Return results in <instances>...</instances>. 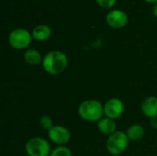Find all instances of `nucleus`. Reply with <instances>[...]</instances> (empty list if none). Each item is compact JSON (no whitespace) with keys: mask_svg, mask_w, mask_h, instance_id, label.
Masks as SVG:
<instances>
[{"mask_svg":"<svg viewBox=\"0 0 157 156\" xmlns=\"http://www.w3.org/2000/svg\"><path fill=\"white\" fill-rule=\"evenodd\" d=\"M68 64L67 56L61 51H52L48 52L42 60V67L46 73L52 75L63 73Z\"/></svg>","mask_w":157,"mask_h":156,"instance_id":"nucleus-1","label":"nucleus"},{"mask_svg":"<svg viewBox=\"0 0 157 156\" xmlns=\"http://www.w3.org/2000/svg\"><path fill=\"white\" fill-rule=\"evenodd\" d=\"M78 114L86 121H99L103 118L104 107L98 100H86L80 104L78 108Z\"/></svg>","mask_w":157,"mask_h":156,"instance_id":"nucleus-2","label":"nucleus"},{"mask_svg":"<svg viewBox=\"0 0 157 156\" xmlns=\"http://www.w3.org/2000/svg\"><path fill=\"white\" fill-rule=\"evenodd\" d=\"M129 141L130 140L125 132L121 131H115L107 141V150L112 155H119L126 150Z\"/></svg>","mask_w":157,"mask_h":156,"instance_id":"nucleus-3","label":"nucleus"},{"mask_svg":"<svg viewBox=\"0 0 157 156\" xmlns=\"http://www.w3.org/2000/svg\"><path fill=\"white\" fill-rule=\"evenodd\" d=\"M25 149L29 156H50L52 153L49 142L41 137L29 139L26 143Z\"/></svg>","mask_w":157,"mask_h":156,"instance_id":"nucleus-4","label":"nucleus"},{"mask_svg":"<svg viewBox=\"0 0 157 156\" xmlns=\"http://www.w3.org/2000/svg\"><path fill=\"white\" fill-rule=\"evenodd\" d=\"M32 35L24 29H16L12 30L8 36V42L11 47L17 50L27 48L31 42Z\"/></svg>","mask_w":157,"mask_h":156,"instance_id":"nucleus-5","label":"nucleus"},{"mask_svg":"<svg viewBox=\"0 0 157 156\" xmlns=\"http://www.w3.org/2000/svg\"><path fill=\"white\" fill-rule=\"evenodd\" d=\"M124 111L123 102L116 97L109 99L104 105V114L107 118L115 120L121 116Z\"/></svg>","mask_w":157,"mask_h":156,"instance_id":"nucleus-6","label":"nucleus"},{"mask_svg":"<svg viewBox=\"0 0 157 156\" xmlns=\"http://www.w3.org/2000/svg\"><path fill=\"white\" fill-rule=\"evenodd\" d=\"M48 136H49V139L53 143L59 144L61 146H63V144H66L70 141V138H71L69 131L65 127L60 126V125L53 126L48 131Z\"/></svg>","mask_w":157,"mask_h":156,"instance_id":"nucleus-7","label":"nucleus"},{"mask_svg":"<svg viewBox=\"0 0 157 156\" xmlns=\"http://www.w3.org/2000/svg\"><path fill=\"white\" fill-rule=\"evenodd\" d=\"M106 20L109 26L114 29H120L124 27L128 22L127 14L120 9L112 10L108 13L106 17Z\"/></svg>","mask_w":157,"mask_h":156,"instance_id":"nucleus-8","label":"nucleus"},{"mask_svg":"<svg viewBox=\"0 0 157 156\" xmlns=\"http://www.w3.org/2000/svg\"><path fill=\"white\" fill-rule=\"evenodd\" d=\"M142 110L145 117L154 119L157 117V97H148L144 99L142 105Z\"/></svg>","mask_w":157,"mask_h":156,"instance_id":"nucleus-9","label":"nucleus"},{"mask_svg":"<svg viewBox=\"0 0 157 156\" xmlns=\"http://www.w3.org/2000/svg\"><path fill=\"white\" fill-rule=\"evenodd\" d=\"M98 128L99 131L106 135H111L116 131V122L114 120L109 118H102L98 122Z\"/></svg>","mask_w":157,"mask_h":156,"instance_id":"nucleus-10","label":"nucleus"},{"mask_svg":"<svg viewBox=\"0 0 157 156\" xmlns=\"http://www.w3.org/2000/svg\"><path fill=\"white\" fill-rule=\"evenodd\" d=\"M31 35L34 40L39 41H43L51 37L52 30L50 27H48L47 25H38L33 29Z\"/></svg>","mask_w":157,"mask_h":156,"instance_id":"nucleus-11","label":"nucleus"},{"mask_svg":"<svg viewBox=\"0 0 157 156\" xmlns=\"http://www.w3.org/2000/svg\"><path fill=\"white\" fill-rule=\"evenodd\" d=\"M24 60L28 64L35 66V65H39L40 63H42L43 59L40 51L34 49H29L26 51V52L24 53Z\"/></svg>","mask_w":157,"mask_h":156,"instance_id":"nucleus-12","label":"nucleus"},{"mask_svg":"<svg viewBox=\"0 0 157 156\" xmlns=\"http://www.w3.org/2000/svg\"><path fill=\"white\" fill-rule=\"evenodd\" d=\"M129 140L131 141H139L141 140L144 135V128L139 124H133L129 127L126 132Z\"/></svg>","mask_w":157,"mask_h":156,"instance_id":"nucleus-13","label":"nucleus"},{"mask_svg":"<svg viewBox=\"0 0 157 156\" xmlns=\"http://www.w3.org/2000/svg\"><path fill=\"white\" fill-rule=\"evenodd\" d=\"M50 156H72V152L68 147L59 146L52 150Z\"/></svg>","mask_w":157,"mask_h":156,"instance_id":"nucleus-14","label":"nucleus"},{"mask_svg":"<svg viewBox=\"0 0 157 156\" xmlns=\"http://www.w3.org/2000/svg\"><path fill=\"white\" fill-rule=\"evenodd\" d=\"M40 125L43 130H47L48 131L53 127V123H52V120L50 116L48 115H44L42 117H40Z\"/></svg>","mask_w":157,"mask_h":156,"instance_id":"nucleus-15","label":"nucleus"},{"mask_svg":"<svg viewBox=\"0 0 157 156\" xmlns=\"http://www.w3.org/2000/svg\"><path fill=\"white\" fill-rule=\"evenodd\" d=\"M116 1L117 0H97L98 4L100 6L104 7V8H110V7H112L115 5Z\"/></svg>","mask_w":157,"mask_h":156,"instance_id":"nucleus-16","label":"nucleus"},{"mask_svg":"<svg viewBox=\"0 0 157 156\" xmlns=\"http://www.w3.org/2000/svg\"><path fill=\"white\" fill-rule=\"evenodd\" d=\"M152 126H153V128L157 129V118L152 119Z\"/></svg>","mask_w":157,"mask_h":156,"instance_id":"nucleus-17","label":"nucleus"},{"mask_svg":"<svg viewBox=\"0 0 157 156\" xmlns=\"http://www.w3.org/2000/svg\"><path fill=\"white\" fill-rule=\"evenodd\" d=\"M153 13H154V15L155 16L157 17V4H155V6H154V9H153Z\"/></svg>","mask_w":157,"mask_h":156,"instance_id":"nucleus-18","label":"nucleus"},{"mask_svg":"<svg viewBox=\"0 0 157 156\" xmlns=\"http://www.w3.org/2000/svg\"><path fill=\"white\" fill-rule=\"evenodd\" d=\"M145 1H147L149 3H156L157 4V0H145Z\"/></svg>","mask_w":157,"mask_h":156,"instance_id":"nucleus-19","label":"nucleus"}]
</instances>
